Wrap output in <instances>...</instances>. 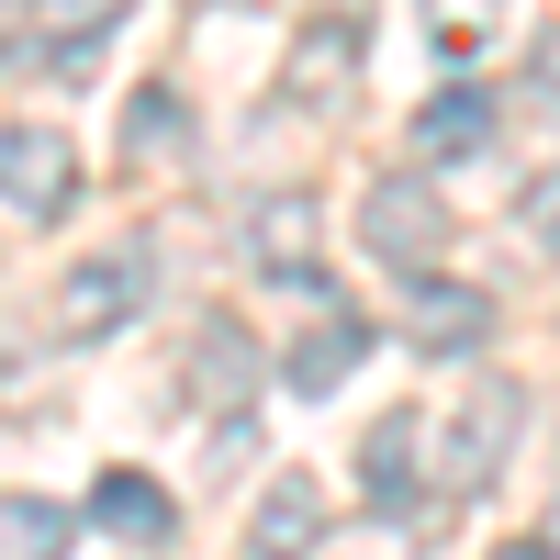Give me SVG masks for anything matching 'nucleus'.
I'll return each instance as SVG.
<instances>
[{"label": "nucleus", "mask_w": 560, "mask_h": 560, "mask_svg": "<svg viewBox=\"0 0 560 560\" xmlns=\"http://www.w3.org/2000/svg\"><path fill=\"white\" fill-rule=\"evenodd\" d=\"M415 459H427V415H382L359 438V504L370 516H415Z\"/></svg>", "instance_id": "8"}, {"label": "nucleus", "mask_w": 560, "mask_h": 560, "mask_svg": "<svg viewBox=\"0 0 560 560\" xmlns=\"http://www.w3.org/2000/svg\"><path fill=\"white\" fill-rule=\"evenodd\" d=\"M280 79H292V102H303V113H325V102L359 79V23H303V34H292V68H280Z\"/></svg>", "instance_id": "13"}, {"label": "nucleus", "mask_w": 560, "mask_h": 560, "mask_svg": "<svg viewBox=\"0 0 560 560\" xmlns=\"http://www.w3.org/2000/svg\"><path fill=\"white\" fill-rule=\"evenodd\" d=\"M516 427H527V393H516V382H482L471 415L438 438V482H448V493H482V482L504 471V448H516Z\"/></svg>", "instance_id": "4"}, {"label": "nucleus", "mask_w": 560, "mask_h": 560, "mask_svg": "<svg viewBox=\"0 0 560 560\" xmlns=\"http://www.w3.org/2000/svg\"><path fill=\"white\" fill-rule=\"evenodd\" d=\"M527 90H538V113H549V124H560V23H549V34H538V57H527Z\"/></svg>", "instance_id": "18"}, {"label": "nucleus", "mask_w": 560, "mask_h": 560, "mask_svg": "<svg viewBox=\"0 0 560 560\" xmlns=\"http://www.w3.org/2000/svg\"><path fill=\"white\" fill-rule=\"evenodd\" d=\"M179 382H191V404H224V415H236V404L269 382V348L247 337L236 314H202V337H191V370H179Z\"/></svg>", "instance_id": "6"}, {"label": "nucleus", "mask_w": 560, "mask_h": 560, "mask_svg": "<svg viewBox=\"0 0 560 560\" xmlns=\"http://www.w3.org/2000/svg\"><path fill=\"white\" fill-rule=\"evenodd\" d=\"M370 348H382V325H370V314L348 303V314H325L314 337H292V359H280V382H292V393L314 404V393H337V382H348V370H359Z\"/></svg>", "instance_id": "10"}, {"label": "nucleus", "mask_w": 560, "mask_h": 560, "mask_svg": "<svg viewBox=\"0 0 560 560\" xmlns=\"http://www.w3.org/2000/svg\"><path fill=\"white\" fill-rule=\"evenodd\" d=\"M0 57H12V0H0Z\"/></svg>", "instance_id": "20"}, {"label": "nucleus", "mask_w": 560, "mask_h": 560, "mask_svg": "<svg viewBox=\"0 0 560 560\" xmlns=\"http://www.w3.org/2000/svg\"><path fill=\"white\" fill-rule=\"evenodd\" d=\"M34 12H45V68H57V79H90V57H102V34H113L124 0H34Z\"/></svg>", "instance_id": "15"}, {"label": "nucleus", "mask_w": 560, "mask_h": 560, "mask_svg": "<svg viewBox=\"0 0 560 560\" xmlns=\"http://www.w3.org/2000/svg\"><path fill=\"white\" fill-rule=\"evenodd\" d=\"M90 527H113L124 549H158L179 527V504H168L158 471H102V482H90Z\"/></svg>", "instance_id": "11"}, {"label": "nucleus", "mask_w": 560, "mask_h": 560, "mask_svg": "<svg viewBox=\"0 0 560 560\" xmlns=\"http://www.w3.org/2000/svg\"><path fill=\"white\" fill-rule=\"evenodd\" d=\"M516 224H527V247H538V258H560V168H538V179H527Z\"/></svg>", "instance_id": "17"}, {"label": "nucleus", "mask_w": 560, "mask_h": 560, "mask_svg": "<svg viewBox=\"0 0 560 560\" xmlns=\"http://www.w3.org/2000/svg\"><path fill=\"white\" fill-rule=\"evenodd\" d=\"M79 549V516L45 493H0V560H68Z\"/></svg>", "instance_id": "16"}, {"label": "nucleus", "mask_w": 560, "mask_h": 560, "mask_svg": "<svg viewBox=\"0 0 560 560\" xmlns=\"http://www.w3.org/2000/svg\"><path fill=\"white\" fill-rule=\"evenodd\" d=\"M314 549H325V493H314V471H269L258 527H247V560H314Z\"/></svg>", "instance_id": "9"}, {"label": "nucleus", "mask_w": 560, "mask_h": 560, "mask_svg": "<svg viewBox=\"0 0 560 560\" xmlns=\"http://www.w3.org/2000/svg\"><path fill=\"white\" fill-rule=\"evenodd\" d=\"M191 147V102H179V79H135V102H124V158L135 168H158Z\"/></svg>", "instance_id": "14"}, {"label": "nucleus", "mask_w": 560, "mask_h": 560, "mask_svg": "<svg viewBox=\"0 0 560 560\" xmlns=\"http://www.w3.org/2000/svg\"><path fill=\"white\" fill-rule=\"evenodd\" d=\"M68 202H79V147L57 124H0V213L57 224Z\"/></svg>", "instance_id": "2"}, {"label": "nucleus", "mask_w": 560, "mask_h": 560, "mask_svg": "<svg viewBox=\"0 0 560 560\" xmlns=\"http://www.w3.org/2000/svg\"><path fill=\"white\" fill-rule=\"evenodd\" d=\"M247 258L280 280V292H325V258H314V191H280L247 213Z\"/></svg>", "instance_id": "7"}, {"label": "nucleus", "mask_w": 560, "mask_h": 560, "mask_svg": "<svg viewBox=\"0 0 560 560\" xmlns=\"http://www.w3.org/2000/svg\"><path fill=\"white\" fill-rule=\"evenodd\" d=\"M359 247L382 258V269H404V280H427L448 258V191H438L427 168H382L359 191Z\"/></svg>", "instance_id": "1"}, {"label": "nucleus", "mask_w": 560, "mask_h": 560, "mask_svg": "<svg viewBox=\"0 0 560 560\" xmlns=\"http://www.w3.org/2000/svg\"><path fill=\"white\" fill-rule=\"evenodd\" d=\"M404 337L427 348V359H459V348H482L493 337V292H471V280H404Z\"/></svg>", "instance_id": "5"}, {"label": "nucleus", "mask_w": 560, "mask_h": 560, "mask_svg": "<svg viewBox=\"0 0 560 560\" xmlns=\"http://www.w3.org/2000/svg\"><path fill=\"white\" fill-rule=\"evenodd\" d=\"M493 147V90H471V79H448L427 113H415V158L427 168H448V158H482Z\"/></svg>", "instance_id": "12"}, {"label": "nucleus", "mask_w": 560, "mask_h": 560, "mask_svg": "<svg viewBox=\"0 0 560 560\" xmlns=\"http://www.w3.org/2000/svg\"><path fill=\"white\" fill-rule=\"evenodd\" d=\"M493 560H560V549H549V538H504Z\"/></svg>", "instance_id": "19"}, {"label": "nucleus", "mask_w": 560, "mask_h": 560, "mask_svg": "<svg viewBox=\"0 0 560 560\" xmlns=\"http://www.w3.org/2000/svg\"><path fill=\"white\" fill-rule=\"evenodd\" d=\"M158 292V247H113V258H79L68 269V292H57V325L90 348V337H113V325H135V303Z\"/></svg>", "instance_id": "3"}]
</instances>
